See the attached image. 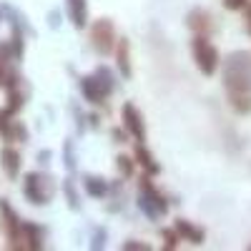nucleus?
Wrapping results in <instances>:
<instances>
[{
	"mask_svg": "<svg viewBox=\"0 0 251 251\" xmlns=\"http://www.w3.org/2000/svg\"><path fill=\"white\" fill-rule=\"evenodd\" d=\"M224 91L251 93V53L236 50L224 63Z\"/></svg>",
	"mask_w": 251,
	"mask_h": 251,
	"instance_id": "nucleus-1",
	"label": "nucleus"
},
{
	"mask_svg": "<svg viewBox=\"0 0 251 251\" xmlns=\"http://www.w3.org/2000/svg\"><path fill=\"white\" fill-rule=\"evenodd\" d=\"M138 208L151 221H158L163 214H169V201L161 194V188L153 183L151 174H143L138 183Z\"/></svg>",
	"mask_w": 251,
	"mask_h": 251,
	"instance_id": "nucleus-2",
	"label": "nucleus"
},
{
	"mask_svg": "<svg viewBox=\"0 0 251 251\" xmlns=\"http://www.w3.org/2000/svg\"><path fill=\"white\" fill-rule=\"evenodd\" d=\"M23 196L33 203V206H46L50 203V199L55 196V181L48 174H25L23 178Z\"/></svg>",
	"mask_w": 251,
	"mask_h": 251,
	"instance_id": "nucleus-3",
	"label": "nucleus"
},
{
	"mask_svg": "<svg viewBox=\"0 0 251 251\" xmlns=\"http://www.w3.org/2000/svg\"><path fill=\"white\" fill-rule=\"evenodd\" d=\"M191 55H194L196 68L203 75H214L219 71V66H221L219 48L211 43V38H208V35H194V40H191Z\"/></svg>",
	"mask_w": 251,
	"mask_h": 251,
	"instance_id": "nucleus-4",
	"label": "nucleus"
},
{
	"mask_svg": "<svg viewBox=\"0 0 251 251\" xmlns=\"http://www.w3.org/2000/svg\"><path fill=\"white\" fill-rule=\"evenodd\" d=\"M116 25L111 18H98L91 23V46L98 55H108L116 50Z\"/></svg>",
	"mask_w": 251,
	"mask_h": 251,
	"instance_id": "nucleus-5",
	"label": "nucleus"
},
{
	"mask_svg": "<svg viewBox=\"0 0 251 251\" xmlns=\"http://www.w3.org/2000/svg\"><path fill=\"white\" fill-rule=\"evenodd\" d=\"M20 226H23V219L15 214V208L8 203V199H0V231H3V236L8 241V249L18 251Z\"/></svg>",
	"mask_w": 251,
	"mask_h": 251,
	"instance_id": "nucleus-6",
	"label": "nucleus"
},
{
	"mask_svg": "<svg viewBox=\"0 0 251 251\" xmlns=\"http://www.w3.org/2000/svg\"><path fill=\"white\" fill-rule=\"evenodd\" d=\"M121 126L126 128V133L133 136L136 143H143L146 141V121H143V113L138 111L136 103L126 100L121 106Z\"/></svg>",
	"mask_w": 251,
	"mask_h": 251,
	"instance_id": "nucleus-7",
	"label": "nucleus"
},
{
	"mask_svg": "<svg viewBox=\"0 0 251 251\" xmlns=\"http://www.w3.org/2000/svg\"><path fill=\"white\" fill-rule=\"evenodd\" d=\"M15 63H18V58H15L10 43H0V88L8 91V88H13V86L20 83Z\"/></svg>",
	"mask_w": 251,
	"mask_h": 251,
	"instance_id": "nucleus-8",
	"label": "nucleus"
},
{
	"mask_svg": "<svg viewBox=\"0 0 251 251\" xmlns=\"http://www.w3.org/2000/svg\"><path fill=\"white\" fill-rule=\"evenodd\" d=\"M78 86H80L83 98H86L91 106H103V103H106V98L113 93V91H111V88H108L96 73H93V75H83Z\"/></svg>",
	"mask_w": 251,
	"mask_h": 251,
	"instance_id": "nucleus-9",
	"label": "nucleus"
},
{
	"mask_svg": "<svg viewBox=\"0 0 251 251\" xmlns=\"http://www.w3.org/2000/svg\"><path fill=\"white\" fill-rule=\"evenodd\" d=\"M43 246H46L43 228L33 221H23V226H20V239H18V251H40Z\"/></svg>",
	"mask_w": 251,
	"mask_h": 251,
	"instance_id": "nucleus-10",
	"label": "nucleus"
},
{
	"mask_svg": "<svg viewBox=\"0 0 251 251\" xmlns=\"http://www.w3.org/2000/svg\"><path fill=\"white\" fill-rule=\"evenodd\" d=\"M186 28L191 30L194 35H208V38H211V33L216 30V20H214V15L208 10L194 8L191 13L186 15Z\"/></svg>",
	"mask_w": 251,
	"mask_h": 251,
	"instance_id": "nucleus-11",
	"label": "nucleus"
},
{
	"mask_svg": "<svg viewBox=\"0 0 251 251\" xmlns=\"http://www.w3.org/2000/svg\"><path fill=\"white\" fill-rule=\"evenodd\" d=\"M0 166H3V171L10 181H15L20 176V166H23V158H20V151L15 149L13 143H5L3 149H0Z\"/></svg>",
	"mask_w": 251,
	"mask_h": 251,
	"instance_id": "nucleus-12",
	"label": "nucleus"
},
{
	"mask_svg": "<svg viewBox=\"0 0 251 251\" xmlns=\"http://www.w3.org/2000/svg\"><path fill=\"white\" fill-rule=\"evenodd\" d=\"M66 13L75 30H86L88 25V0H66Z\"/></svg>",
	"mask_w": 251,
	"mask_h": 251,
	"instance_id": "nucleus-13",
	"label": "nucleus"
},
{
	"mask_svg": "<svg viewBox=\"0 0 251 251\" xmlns=\"http://www.w3.org/2000/svg\"><path fill=\"white\" fill-rule=\"evenodd\" d=\"M174 228L178 231V236H181L183 241L194 244V246H201V244H203V239H206V231H203V228H201V226H196L194 221H188V219H176Z\"/></svg>",
	"mask_w": 251,
	"mask_h": 251,
	"instance_id": "nucleus-14",
	"label": "nucleus"
},
{
	"mask_svg": "<svg viewBox=\"0 0 251 251\" xmlns=\"http://www.w3.org/2000/svg\"><path fill=\"white\" fill-rule=\"evenodd\" d=\"M116 63H118V73L128 80L133 75V66H131V43L128 38H121L116 43Z\"/></svg>",
	"mask_w": 251,
	"mask_h": 251,
	"instance_id": "nucleus-15",
	"label": "nucleus"
},
{
	"mask_svg": "<svg viewBox=\"0 0 251 251\" xmlns=\"http://www.w3.org/2000/svg\"><path fill=\"white\" fill-rule=\"evenodd\" d=\"M0 136H3L5 143H25L28 141V128H25L23 121L10 118L3 128H0Z\"/></svg>",
	"mask_w": 251,
	"mask_h": 251,
	"instance_id": "nucleus-16",
	"label": "nucleus"
},
{
	"mask_svg": "<svg viewBox=\"0 0 251 251\" xmlns=\"http://www.w3.org/2000/svg\"><path fill=\"white\" fill-rule=\"evenodd\" d=\"M133 158H136V163L141 166L146 174H151V176H158V174H161V163L156 161V156H153L149 149H146V143H138V146H136Z\"/></svg>",
	"mask_w": 251,
	"mask_h": 251,
	"instance_id": "nucleus-17",
	"label": "nucleus"
},
{
	"mask_svg": "<svg viewBox=\"0 0 251 251\" xmlns=\"http://www.w3.org/2000/svg\"><path fill=\"white\" fill-rule=\"evenodd\" d=\"M83 188L91 199H106L111 194V183L100 176H83Z\"/></svg>",
	"mask_w": 251,
	"mask_h": 251,
	"instance_id": "nucleus-18",
	"label": "nucleus"
},
{
	"mask_svg": "<svg viewBox=\"0 0 251 251\" xmlns=\"http://www.w3.org/2000/svg\"><path fill=\"white\" fill-rule=\"evenodd\" d=\"M228 106H231L234 113L239 116H249L251 113V93H226Z\"/></svg>",
	"mask_w": 251,
	"mask_h": 251,
	"instance_id": "nucleus-19",
	"label": "nucleus"
},
{
	"mask_svg": "<svg viewBox=\"0 0 251 251\" xmlns=\"http://www.w3.org/2000/svg\"><path fill=\"white\" fill-rule=\"evenodd\" d=\"M116 166H118V174H121V178H131L133 174H136V158L133 156H128V153H118V158H116Z\"/></svg>",
	"mask_w": 251,
	"mask_h": 251,
	"instance_id": "nucleus-20",
	"label": "nucleus"
},
{
	"mask_svg": "<svg viewBox=\"0 0 251 251\" xmlns=\"http://www.w3.org/2000/svg\"><path fill=\"white\" fill-rule=\"evenodd\" d=\"M161 239H163V249H169V251L178 249V244L183 241L176 228H161Z\"/></svg>",
	"mask_w": 251,
	"mask_h": 251,
	"instance_id": "nucleus-21",
	"label": "nucleus"
},
{
	"mask_svg": "<svg viewBox=\"0 0 251 251\" xmlns=\"http://www.w3.org/2000/svg\"><path fill=\"white\" fill-rule=\"evenodd\" d=\"M63 191H66L68 206L73 208V211H78V208H80V199H78V191H75V183H73V178H66V183H63Z\"/></svg>",
	"mask_w": 251,
	"mask_h": 251,
	"instance_id": "nucleus-22",
	"label": "nucleus"
},
{
	"mask_svg": "<svg viewBox=\"0 0 251 251\" xmlns=\"http://www.w3.org/2000/svg\"><path fill=\"white\" fill-rule=\"evenodd\" d=\"M121 249H123V251H149L151 246L146 244V241H138V239H128V241L121 244Z\"/></svg>",
	"mask_w": 251,
	"mask_h": 251,
	"instance_id": "nucleus-23",
	"label": "nucleus"
},
{
	"mask_svg": "<svg viewBox=\"0 0 251 251\" xmlns=\"http://www.w3.org/2000/svg\"><path fill=\"white\" fill-rule=\"evenodd\" d=\"M96 75H98V78H100L103 83H106V86H108L111 91L116 88V80H113V73H111V71H108L106 66H98V68H96Z\"/></svg>",
	"mask_w": 251,
	"mask_h": 251,
	"instance_id": "nucleus-24",
	"label": "nucleus"
},
{
	"mask_svg": "<svg viewBox=\"0 0 251 251\" xmlns=\"http://www.w3.org/2000/svg\"><path fill=\"white\" fill-rule=\"evenodd\" d=\"M246 3H249V0H221V5H224L226 10H231V13L244 10V8H246Z\"/></svg>",
	"mask_w": 251,
	"mask_h": 251,
	"instance_id": "nucleus-25",
	"label": "nucleus"
},
{
	"mask_svg": "<svg viewBox=\"0 0 251 251\" xmlns=\"http://www.w3.org/2000/svg\"><path fill=\"white\" fill-rule=\"evenodd\" d=\"M63 158H66V166L73 171L75 169V156H73V143L71 141L66 143V149H63Z\"/></svg>",
	"mask_w": 251,
	"mask_h": 251,
	"instance_id": "nucleus-26",
	"label": "nucleus"
},
{
	"mask_svg": "<svg viewBox=\"0 0 251 251\" xmlns=\"http://www.w3.org/2000/svg\"><path fill=\"white\" fill-rule=\"evenodd\" d=\"M244 30L251 35V0H249L246 8H244Z\"/></svg>",
	"mask_w": 251,
	"mask_h": 251,
	"instance_id": "nucleus-27",
	"label": "nucleus"
},
{
	"mask_svg": "<svg viewBox=\"0 0 251 251\" xmlns=\"http://www.w3.org/2000/svg\"><path fill=\"white\" fill-rule=\"evenodd\" d=\"M103 239H106V231H98V234L93 236V244H91V249H103Z\"/></svg>",
	"mask_w": 251,
	"mask_h": 251,
	"instance_id": "nucleus-28",
	"label": "nucleus"
},
{
	"mask_svg": "<svg viewBox=\"0 0 251 251\" xmlns=\"http://www.w3.org/2000/svg\"><path fill=\"white\" fill-rule=\"evenodd\" d=\"M123 131H126V128H123ZM123 131H121V128H116V131H113V138H116V143H126V136H128V133L123 136Z\"/></svg>",
	"mask_w": 251,
	"mask_h": 251,
	"instance_id": "nucleus-29",
	"label": "nucleus"
},
{
	"mask_svg": "<svg viewBox=\"0 0 251 251\" xmlns=\"http://www.w3.org/2000/svg\"><path fill=\"white\" fill-rule=\"evenodd\" d=\"M0 20H3V10H0Z\"/></svg>",
	"mask_w": 251,
	"mask_h": 251,
	"instance_id": "nucleus-30",
	"label": "nucleus"
},
{
	"mask_svg": "<svg viewBox=\"0 0 251 251\" xmlns=\"http://www.w3.org/2000/svg\"><path fill=\"white\" fill-rule=\"evenodd\" d=\"M246 249H251V244H249V246H246Z\"/></svg>",
	"mask_w": 251,
	"mask_h": 251,
	"instance_id": "nucleus-31",
	"label": "nucleus"
}]
</instances>
